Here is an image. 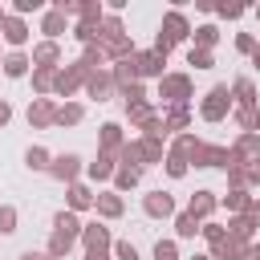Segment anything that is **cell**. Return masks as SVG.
Segmentation results:
<instances>
[{
  "mask_svg": "<svg viewBox=\"0 0 260 260\" xmlns=\"http://www.w3.org/2000/svg\"><path fill=\"white\" fill-rule=\"evenodd\" d=\"M191 37V24H187V16L179 12V8H171L167 16H162V28H158V37H154V53H171L175 45H183Z\"/></svg>",
  "mask_w": 260,
  "mask_h": 260,
  "instance_id": "cell-1",
  "label": "cell"
},
{
  "mask_svg": "<svg viewBox=\"0 0 260 260\" xmlns=\"http://www.w3.org/2000/svg\"><path fill=\"white\" fill-rule=\"evenodd\" d=\"M191 77L187 73H167V77H158V102H162V110H171V106H191Z\"/></svg>",
  "mask_w": 260,
  "mask_h": 260,
  "instance_id": "cell-2",
  "label": "cell"
},
{
  "mask_svg": "<svg viewBox=\"0 0 260 260\" xmlns=\"http://www.w3.org/2000/svg\"><path fill=\"white\" fill-rule=\"evenodd\" d=\"M228 110H232V89L228 85H211L203 93V102H199V118L203 122H223Z\"/></svg>",
  "mask_w": 260,
  "mask_h": 260,
  "instance_id": "cell-3",
  "label": "cell"
},
{
  "mask_svg": "<svg viewBox=\"0 0 260 260\" xmlns=\"http://www.w3.org/2000/svg\"><path fill=\"white\" fill-rule=\"evenodd\" d=\"M187 162L191 167H219V171H228L232 167V154H228V146H215V142H195V150L187 154Z\"/></svg>",
  "mask_w": 260,
  "mask_h": 260,
  "instance_id": "cell-4",
  "label": "cell"
},
{
  "mask_svg": "<svg viewBox=\"0 0 260 260\" xmlns=\"http://www.w3.org/2000/svg\"><path fill=\"white\" fill-rule=\"evenodd\" d=\"M85 77H89V69H85L81 61H73L69 69H57V81H53V93H57V98H73L77 89H85Z\"/></svg>",
  "mask_w": 260,
  "mask_h": 260,
  "instance_id": "cell-5",
  "label": "cell"
},
{
  "mask_svg": "<svg viewBox=\"0 0 260 260\" xmlns=\"http://www.w3.org/2000/svg\"><path fill=\"white\" fill-rule=\"evenodd\" d=\"M85 171V162H81V154H53V162H49V175L57 179V183H77V175Z\"/></svg>",
  "mask_w": 260,
  "mask_h": 260,
  "instance_id": "cell-6",
  "label": "cell"
},
{
  "mask_svg": "<svg viewBox=\"0 0 260 260\" xmlns=\"http://www.w3.org/2000/svg\"><path fill=\"white\" fill-rule=\"evenodd\" d=\"M142 211L150 215V219H175V199H171V191H146L142 195Z\"/></svg>",
  "mask_w": 260,
  "mask_h": 260,
  "instance_id": "cell-7",
  "label": "cell"
},
{
  "mask_svg": "<svg viewBox=\"0 0 260 260\" xmlns=\"http://www.w3.org/2000/svg\"><path fill=\"white\" fill-rule=\"evenodd\" d=\"M81 244H85V252H110L114 236H110V228L102 219H93V223H81Z\"/></svg>",
  "mask_w": 260,
  "mask_h": 260,
  "instance_id": "cell-8",
  "label": "cell"
},
{
  "mask_svg": "<svg viewBox=\"0 0 260 260\" xmlns=\"http://www.w3.org/2000/svg\"><path fill=\"white\" fill-rule=\"evenodd\" d=\"M57 122V102L53 98H32V106H28V126L32 130H49Z\"/></svg>",
  "mask_w": 260,
  "mask_h": 260,
  "instance_id": "cell-9",
  "label": "cell"
},
{
  "mask_svg": "<svg viewBox=\"0 0 260 260\" xmlns=\"http://www.w3.org/2000/svg\"><path fill=\"white\" fill-rule=\"evenodd\" d=\"M167 57L162 53H154V49H146V53H134V73L138 77H167Z\"/></svg>",
  "mask_w": 260,
  "mask_h": 260,
  "instance_id": "cell-10",
  "label": "cell"
},
{
  "mask_svg": "<svg viewBox=\"0 0 260 260\" xmlns=\"http://www.w3.org/2000/svg\"><path fill=\"white\" fill-rule=\"evenodd\" d=\"M93 211L102 215V219H122V211H126V199L110 187V191H102V195H93Z\"/></svg>",
  "mask_w": 260,
  "mask_h": 260,
  "instance_id": "cell-11",
  "label": "cell"
},
{
  "mask_svg": "<svg viewBox=\"0 0 260 260\" xmlns=\"http://www.w3.org/2000/svg\"><path fill=\"white\" fill-rule=\"evenodd\" d=\"M98 146H102V154L118 158V154H122V146H126V138H122V126H118V122H106V126L98 130Z\"/></svg>",
  "mask_w": 260,
  "mask_h": 260,
  "instance_id": "cell-12",
  "label": "cell"
},
{
  "mask_svg": "<svg viewBox=\"0 0 260 260\" xmlns=\"http://www.w3.org/2000/svg\"><path fill=\"white\" fill-rule=\"evenodd\" d=\"M110 93H114V77H110L106 69H98V73L85 77V98H93V102H110Z\"/></svg>",
  "mask_w": 260,
  "mask_h": 260,
  "instance_id": "cell-13",
  "label": "cell"
},
{
  "mask_svg": "<svg viewBox=\"0 0 260 260\" xmlns=\"http://www.w3.org/2000/svg\"><path fill=\"white\" fill-rule=\"evenodd\" d=\"M215 207H219V195H215V191H207V187H203V191H195V195H191V203H187V211H191L199 223H203V219H211V211H215Z\"/></svg>",
  "mask_w": 260,
  "mask_h": 260,
  "instance_id": "cell-14",
  "label": "cell"
},
{
  "mask_svg": "<svg viewBox=\"0 0 260 260\" xmlns=\"http://www.w3.org/2000/svg\"><path fill=\"white\" fill-rule=\"evenodd\" d=\"M57 61H61V45L57 41L32 45V69H57Z\"/></svg>",
  "mask_w": 260,
  "mask_h": 260,
  "instance_id": "cell-15",
  "label": "cell"
},
{
  "mask_svg": "<svg viewBox=\"0 0 260 260\" xmlns=\"http://www.w3.org/2000/svg\"><path fill=\"white\" fill-rule=\"evenodd\" d=\"M0 37H4L12 49H20V45H28V24H24L20 16H4V24H0Z\"/></svg>",
  "mask_w": 260,
  "mask_h": 260,
  "instance_id": "cell-16",
  "label": "cell"
},
{
  "mask_svg": "<svg viewBox=\"0 0 260 260\" xmlns=\"http://www.w3.org/2000/svg\"><path fill=\"white\" fill-rule=\"evenodd\" d=\"M228 89H232V106H236V110L256 106V81H252V77H236Z\"/></svg>",
  "mask_w": 260,
  "mask_h": 260,
  "instance_id": "cell-17",
  "label": "cell"
},
{
  "mask_svg": "<svg viewBox=\"0 0 260 260\" xmlns=\"http://www.w3.org/2000/svg\"><path fill=\"white\" fill-rule=\"evenodd\" d=\"M191 126V106H171V110H162V130L167 134H183Z\"/></svg>",
  "mask_w": 260,
  "mask_h": 260,
  "instance_id": "cell-18",
  "label": "cell"
},
{
  "mask_svg": "<svg viewBox=\"0 0 260 260\" xmlns=\"http://www.w3.org/2000/svg\"><path fill=\"white\" fill-rule=\"evenodd\" d=\"M65 203H69L65 211H73V215H77V211H89V207H93V191H89L85 183H69V191H65Z\"/></svg>",
  "mask_w": 260,
  "mask_h": 260,
  "instance_id": "cell-19",
  "label": "cell"
},
{
  "mask_svg": "<svg viewBox=\"0 0 260 260\" xmlns=\"http://www.w3.org/2000/svg\"><path fill=\"white\" fill-rule=\"evenodd\" d=\"M138 158H142V167H162V158H167L162 138H138Z\"/></svg>",
  "mask_w": 260,
  "mask_h": 260,
  "instance_id": "cell-20",
  "label": "cell"
},
{
  "mask_svg": "<svg viewBox=\"0 0 260 260\" xmlns=\"http://www.w3.org/2000/svg\"><path fill=\"white\" fill-rule=\"evenodd\" d=\"M28 65H32V57H28V53H20V49H12V53L0 61L4 77H24V73H28Z\"/></svg>",
  "mask_w": 260,
  "mask_h": 260,
  "instance_id": "cell-21",
  "label": "cell"
},
{
  "mask_svg": "<svg viewBox=\"0 0 260 260\" xmlns=\"http://www.w3.org/2000/svg\"><path fill=\"white\" fill-rule=\"evenodd\" d=\"M114 171H118V158H110V154H98L93 162H85V175H89L93 183H102V179H114Z\"/></svg>",
  "mask_w": 260,
  "mask_h": 260,
  "instance_id": "cell-22",
  "label": "cell"
},
{
  "mask_svg": "<svg viewBox=\"0 0 260 260\" xmlns=\"http://www.w3.org/2000/svg\"><path fill=\"white\" fill-rule=\"evenodd\" d=\"M138 183H142V171H138V167H118V171H114V191H118V195L134 191Z\"/></svg>",
  "mask_w": 260,
  "mask_h": 260,
  "instance_id": "cell-23",
  "label": "cell"
},
{
  "mask_svg": "<svg viewBox=\"0 0 260 260\" xmlns=\"http://www.w3.org/2000/svg\"><path fill=\"white\" fill-rule=\"evenodd\" d=\"M53 232H61V236H69V240H81V219H77L73 211H57V215H53Z\"/></svg>",
  "mask_w": 260,
  "mask_h": 260,
  "instance_id": "cell-24",
  "label": "cell"
},
{
  "mask_svg": "<svg viewBox=\"0 0 260 260\" xmlns=\"http://www.w3.org/2000/svg\"><path fill=\"white\" fill-rule=\"evenodd\" d=\"M199 228H203V223H199L191 211H175V236H179V240H195Z\"/></svg>",
  "mask_w": 260,
  "mask_h": 260,
  "instance_id": "cell-25",
  "label": "cell"
},
{
  "mask_svg": "<svg viewBox=\"0 0 260 260\" xmlns=\"http://www.w3.org/2000/svg\"><path fill=\"white\" fill-rule=\"evenodd\" d=\"M223 232H228V240H240V244H252V236H256V228H248L244 215H232V219L223 223Z\"/></svg>",
  "mask_w": 260,
  "mask_h": 260,
  "instance_id": "cell-26",
  "label": "cell"
},
{
  "mask_svg": "<svg viewBox=\"0 0 260 260\" xmlns=\"http://www.w3.org/2000/svg\"><path fill=\"white\" fill-rule=\"evenodd\" d=\"M236 126H240V134H260V106L236 110Z\"/></svg>",
  "mask_w": 260,
  "mask_h": 260,
  "instance_id": "cell-27",
  "label": "cell"
},
{
  "mask_svg": "<svg viewBox=\"0 0 260 260\" xmlns=\"http://www.w3.org/2000/svg\"><path fill=\"white\" fill-rule=\"evenodd\" d=\"M41 32H45V41H57V37L65 32V12L49 8V12H45V20H41Z\"/></svg>",
  "mask_w": 260,
  "mask_h": 260,
  "instance_id": "cell-28",
  "label": "cell"
},
{
  "mask_svg": "<svg viewBox=\"0 0 260 260\" xmlns=\"http://www.w3.org/2000/svg\"><path fill=\"white\" fill-rule=\"evenodd\" d=\"M110 77H114V89H130V85L138 81V73H134V57H130V61H118Z\"/></svg>",
  "mask_w": 260,
  "mask_h": 260,
  "instance_id": "cell-29",
  "label": "cell"
},
{
  "mask_svg": "<svg viewBox=\"0 0 260 260\" xmlns=\"http://www.w3.org/2000/svg\"><path fill=\"white\" fill-rule=\"evenodd\" d=\"M49 162H53V154H49L45 146H28V150H24V167H28V171H45V175H49Z\"/></svg>",
  "mask_w": 260,
  "mask_h": 260,
  "instance_id": "cell-30",
  "label": "cell"
},
{
  "mask_svg": "<svg viewBox=\"0 0 260 260\" xmlns=\"http://www.w3.org/2000/svg\"><path fill=\"white\" fill-rule=\"evenodd\" d=\"M73 244H77V240H69V236H61V232H53L45 252H49V260H65V256L73 252Z\"/></svg>",
  "mask_w": 260,
  "mask_h": 260,
  "instance_id": "cell-31",
  "label": "cell"
},
{
  "mask_svg": "<svg viewBox=\"0 0 260 260\" xmlns=\"http://www.w3.org/2000/svg\"><path fill=\"white\" fill-rule=\"evenodd\" d=\"M53 81H57V69H32V89H37V98H49V93H53Z\"/></svg>",
  "mask_w": 260,
  "mask_h": 260,
  "instance_id": "cell-32",
  "label": "cell"
},
{
  "mask_svg": "<svg viewBox=\"0 0 260 260\" xmlns=\"http://www.w3.org/2000/svg\"><path fill=\"white\" fill-rule=\"evenodd\" d=\"M154 114H158V110H154L150 102H138V106H126V118H130V126H138V130H142V126H146V122H150Z\"/></svg>",
  "mask_w": 260,
  "mask_h": 260,
  "instance_id": "cell-33",
  "label": "cell"
},
{
  "mask_svg": "<svg viewBox=\"0 0 260 260\" xmlns=\"http://www.w3.org/2000/svg\"><path fill=\"white\" fill-rule=\"evenodd\" d=\"M81 118H85V110H81L77 102H65V106H57V122H53V126H77Z\"/></svg>",
  "mask_w": 260,
  "mask_h": 260,
  "instance_id": "cell-34",
  "label": "cell"
},
{
  "mask_svg": "<svg viewBox=\"0 0 260 260\" xmlns=\"http://www.w3.org/2000/svg\"><path fill=\"white\" fill-rule=\"evenodd\" d=\"M199 236L207 240V252H211V248H219V244L228 240V232H223V223H215V219H203V228H199Z\"/></svg>",
  "mask_w": 260,
  "mask_h": 260,
  "instance_id": "cell-35",
  "label": "cell"
},
{
  "mask_svg": "<svg viewBox=\"0 0 260 260\" xmlns=\"http://www.w3.org/2000/svg\"><path fill=\"white\" fill-rule=\"evenodd\" d=\"M215 45H219V28H215V24H199V28H195V49H207V53H211Z\"/></svg>",
  "mask_w": 260,
  "mask_h": 260,
  "instance_id": "cell-36",
  "label": "cell"
},
{
  "mask_svg": "<svg viewBox=\"0 0 260 260\" xmlns=\"http://www.w3.org/2000/svg\"><path fill=\"white\" fill-rule=\"evenodd\" d=\"M162 167H167V175H171V179H183V175L191 171V167H187V158H183V154H175V150H167Z\"/></svg>",
  "mask_w": 260,
  "mask_h": 260,
  "instance_id": "cell-37",
  "label": "cell"
},
{
  "mask_svg": "<svg viewBox=\"0 0 260 260\" xmlns=\"http://www.w3.org/2000/svg\"><path fill=\"white\" fill-rule=\"evenodd\" d=\"M16 223H20L16 207H12V203H0V236H12V232H16Z\"/></svg>",
  "mask_w": 260,
  "mask_h": 260,
  "instance_id": "cell-38",
  "label": "cell"
},
{
  "mask_svg": "<svg viewBox=\"0 0 260 260\" xmlns=\"http://www.w3.org/2000/svg\"><path fill=\"white\" fill-rule=\"evenodd\" d=\"M248 199H252V195H248V191H228V195H223V199H219V203H223V207H228V211H232V215H240V211H244V207H248Z\"/></svg>",
  "mask_w": 260,
  "mask_h": 260,
  "instance_id": "cell-39",
  "label": "cell"
},
{
  "mask_svg": "<svg viewBox=\"0 0 260 260\" xmlns=\"http://www.w3.org/2000/svg\"><path fill=\"white\" fill-rule=\"evenodd\" d=\"M187 65H195V69H211L215 57H211L207 49H195V45H191V49H187Z\"/></svg>",
  "mask_w": 260,
  "mask_h": 260,
  "instance_id": "cell-40",
  "label": "cell"
},
{
  "mask_svg": "<svg viewBox=\"0 0 260 260\" xmlns=\"http://www.w3.org/2000/svg\"><path fill=\"white\" fill-rule=\"evenodd\" d=\"M110 252H114V260H138V248H134L130 240H114Z\"/></svg>",
  "mask_w": 260,
  "mask_h": 260,
  "instance_id": "cell-41",
  "label": "cell"
},
{
  "mask_svg": "<svg viewBox=\"0 0 260 260\" xmlns=\"http://www.w3.org/2000/svg\"><path fill=\"white\" fill-rule=\"evenodd\" d=\"M154 260H179V244L175 240H158L154 244Z\"/></svg>",
  "mask_w": 260,
  "mask_h": 260,
  "instance_id": "cell-42",
  "label": "cell"
},
{
  "mask_svg": "<svg viewBox=\"0 0 260 260\" xmlns=\"http://www.w3.org/2000/svg\"><path fill=\"white\" fill-rule=\"evenodd\" d=\"M240 215L248 219V228H260V199H248V207H244Z\"/></svg>",
  "mask_w": 260,
  "mask_h": 260,
  "instance_id": "cell-43",
  "label": "cell"
},
{
  "mask_svg": "<svg viewBox=\"0 0 260 260\" xmlns=\"http://www.w3.org/2000/svg\"><path fill=\"white\" fill-rule=\"evenodd\" d=\"M256 45H260V37H252V32H240L236 37V49L240 53H256Z\"/></svg>",
  "mask_w": 260,
  "mask_h": 260,
  "instance_id": "cell-44",
  "label": "cell"
},
{
  "mask_svg": "<svg viewBox=\"0 0 260 260\" xmlns=\"http://www.w3.org/2000/svg\"><path fill=\"white\" fill-rule=\"evenodd\" d=\"M215 12H219L223 20H236V16H244V4H219Z\"/></svg>",
  "mask_w": 260,
  "mask_h": 260,
  "instance_id": "cell-45",
  "label": "cell"
},
{
  "mask_svg": "<svg viewBox=\"0 0 260 260\" xmlns=\"http://www.w3.org/2000/svg\"><path fill=\"white\" fill-rule=\"evenodd\" d=\"M12 12H16V16H20V12H41V0H16Z\"/></svg>",
  "mask_w": 260,
  "mask_h": 260,
  "instance_id": "cell-46",
  "label": "cell"
},
{
  "mask_svg": "<svg viewBox=\"0 0 260 260\" xmlns=\"http://www.w3.org/2000/svg\"><path fill=\"white\" fill-rule=\"evenodd\" d=\"M244 171H248V187H260V158H256V162H248Z\"/></svg>",
  "mask_w": 260,
  "mask_h": 260,
  "instance_id": "cell-47",
  "label": "cell"
},
{
  "mask_svg": "<svg viewBox=\"0 0 260 260\" xmlns=\"http://www.w3.org/2000/svg\"><path fill=\"white\" fill-rule=\"evenodd\" d=\"M8 122H12V106H8V102H4V98H0V130H4V126H8Z\"/></svg>",
  "mask_w": 260,
  "mask_h": 260,
  "instance_id": "cell-48",
  "label": "cell"
},
{
  "mask_svg": "<svg viewBox=\"0 0 260 260\" xmlns=\"http://www.w3.org/2000/svg\"><path fill=\"white\" fill-rule=\"evenodd\" d=\"M20 260H49V252H37V248H28V252H20Z\"/></svg>",
  "mask_w": 260,
  "mask_h": 260,
  "instance_id": "cell-49",
  "label": "cell"
},
{
  "mask_svg": "<svg viewBox=\"0 0 260 260\" xmlns=\"http://www.w3.org/2000/svg\"><path fill=\"white\" fill-rule=\"evenodd\" d=\"M85 260H110V252H85Z\"/></svg>",
  "mask_w": 260,
  "mask_h": 260,
  "instance_id": "cell-50",
  "label": "cell"
},
{
  "mask_svg": "<svg viewBox=\"0 0 260 260\" xmlns=\"http://www.w3.org/2000/svg\"><path fill=\"white\" fill-rule=\"evenodd\" d=\"M248 260H260V244H252V248H248Z\"/></svg>",
  "mask_w": 260,
  "mask_h": 260,
  "instance_id": "cell-51",
  "label": "cell"
},
{
  "mask_svg": "<svg viewBox=\"0 0 260 260\" xmlns=\"http://www.w3.org/2000/svg\"><path fill=\"white\" fill-rule=\"evenodd\" d=\"M252 65H256V69H260V45H256V53H252Z\"/></svg>",
  "mask_w": 260,
  "mask_h": 260,
  "instance_id": "cell-52",
  "label": "cell"
},
{
  "mask_svg": "<svg viewBox=\"0 0 260 260\" xmlns=\"http://www.w3.org/2000/svg\"><path fill=\"white\" fill-rule=\"evenodd\" d=\"M191 260H211V256H207V252H203V256H191Z\"/></svg>",
  "mask_w": 260,
  "mask_h": 260,
  "instance_id": "cell-53",
  "label": "cell"
},
{
  "mask_svg": "<svg viewBox=\"0 0 260 260\" xmlns=\"http://www.w3.org/2000/svg\"><path fill=\"white\" fill-rule=\"evenodd\" d=\"M4 16H8V12H4V8H0V24H4Z\"/></svg>",
  "mask_w": 260,
  "mask_h": 260,
  "instance_id": "cell-54",
  "label": "cell"
},
{
  "mask_svg": "<svg viewBox=\"0 0 260 260\" xmlns=\"http://www.w3.org/2000/svg\"><path fill=\"white\" fill-rule=\"evenodd\" d=\"M256 16H260V8H256Z\"/></svg>",
  "mask_w": 260,
  "mask_h": 260,
  "instance_id": "cell-55",
  "label": "cell"
}]
</instances>
